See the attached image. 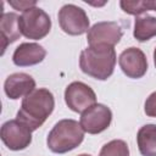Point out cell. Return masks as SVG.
Instances as JSON below:
<instances>
[{"mask_svg":"<svg viewBox=\"0 0 156 156\" xmlns=\"http://www.w3.org/2000/svg\"><path fill=\"white\" fill-rule=\"evenodd\" d=\"M55 107V99L50 90L45 88L34 89L29 95L24 96L17 118L26 124L32 132L38 129L51 115Z\"/></svg>","mask_w":156,"mask_h":156,"instance_id":"cell-1","label":"cell"},{"mask_svg":"<svg viewBox=\"0 0 156 156\" xmlns=\"http://www.w3.org/2000/svg\"><path fill=\"white\" fill-rule=\"evenodd\" d=\"M115 65L116 51L113 46H88L82 50L79 56V67L82 72L99 80L110 78L113 73Z\"/></svg>","mask_w":156,"mask_h":156,"instance_id":"cell-2","label":"cell"},{"mask_svg":"<svg viewBox=\"0 0 156 156\" xmlns=\"http://www.w3.org/2000/svg\"><path fill=\"white\" fill-rule=\"evenodd\" d=\"M84 139V130L74 119H61L50 130L46 144L55 154H65L76 149Z\"/></svg>","mask_w":156,"mask_h":156,"instance_id":"cell-3","label":"cell"},{"mask_svg":"<svg viewBox=\"0 0 156 156\" xmlns=\"http://www.w3.org/2000/svg\"><path fill=\"white\" fill-rule=\"evenodd\" d=\"M20 28L28 39H43L51 29V20L44 10L35 6L20 16Z\"/></svg>","mask_w":156,"mask_h":156,"instance_id":"cell-4","label":"cell"},{"mask_svg":"<svg viewBox=\"0 0 156 156\" xmlns=\"http://www.w3.org/2000/svg\"><path fill=\"white\" fill-rule=\"evenodd\" d=\"M58 23L61 29L69 35H82L88 32L89 18L82 7L67 4L58 11Z\"/></svg>","mask_w":156,"mask_h":156,"instance_id":"cell-5","label":"cell"},{"mask_svg":"<svg viewBox=\"0 0 156 156\" xmlns=\"http://www.w3.org/2000/svg\"><path fill=\"white\" fill-rule=\"evenodd\" d=\"M2 143L12 151H20L32 143V130L18 119L5 122L0 130Z\"/></svg>","mask_w":156,"mask_h":156,"instance_id":"cell-6","label":"cell"},{"mask_svg":"<svg viewBox=\"0 0 156 156\" xmlns=\"http://www.w3.org/2000/svg\"><path fill=\"white\" fill-rule=\"evenodd\" d=\"M65 101L74 112H84L96 104L94 90L83 82H72L65 90Z\"/></svg>","mask_w":156,"mask_h":156,"instance_id":"cell-7","label":"cell"},{"mask_svg":"<svg viewBox=\"0 0 156 156\" xmlns=\"http://www.w3.org/2000/svg\"><path fill=\"white\" fill-rule=\"evenodd\" d=\"M123 35L122 28L117 22L113 21H104L95 23L87 34V40L90 46L106 45L115 46L119 43Z\"/></svg>","mask_w":156,"mask_h":156,"instance_id":"cell-8","label":"cell"},{"mask_svg":"<svg viewBox=\"0 0 156 156\" xmlns=\"http://www.w3.org/2000/svg\"><path fill=\"white\" fill-rule=\"evenodd\" d=\"M111 121V110L102 104H95L82 112L79 123L84 132L89 134H99L110 127Z\"/></svg>","mask_w":156,"mask_h":156,"instance_id":"cell-9","label":"cell"},{"mask_svg":"<svg viewBox=\"0 0 156 156\" xmlns=\"http://www.w3.org/2000/svg\"><path fill=\"white\" fill-rule=\"evenodd\" d=\"M122 72L133 79L141 78L147 71V60L145 54L138 48H128L123 50L118 57Z\"/></svg>","mask_w":156,"mask_h":156,"instance_id":"cell-10","label":"cell"},{"mask_svg":"<svg viewBox=\"0 0 156 156\" xmlns=\"http://www.w3.org/2000/svg\"><path fill=\"white\" fill-rule=\"evenodd\" d=\"M34 89H35V80L33 79V77L22 72L10 74L4 83L5 94L7 95V98L12 100L27 96Z\"/></svg>","mask_w":156,"mask_h":156,"instance_id":"cell-11","label":"cell"},{"mask_svg":"<svg viewBox=\"0 0 156 156\" xmlns=\"http://www.w3.org/2000/svg\"><path fill=\"white\" fill-rule=\"evenodd\" d=\"M46 56V50L37 43L20 44L12 55V61L16 66L26 67L40 63Z\"/></svg>","mask_w":156,"mask_h":156,"instance_id":"cell-12","label":"cell"},{"mask_svg":"<svg viewBox=\"0 0 156 156\" xmlns=\"http://www.w3.org/2000/svg\"><path fill=\"white\" fill-rule=\"evenodd\" d=\"M0 32L2 41V54L9 44L16 41L22 35L20 28V16L15 12H4L0 21Z\"/></svg>","mask_w":156,"mask_h":156,"instance_id":"cell-13","label":"cell"},{"mask_svg":"<svg viewBox=\"0 0 156 156\" xmlns=\"http://www.w3.org/2000/svg\"><path fill=\"white\" fill-rule=\"evenodd\" d=\"M136 143L143 156H156V124L143 126L138 130Z\"/></svg>","mask_w":156,"mask_h":156,"instance_id":"cell-14","label":"cell"},{"mask_svg":"<svg viewBox=\"0 0 156 156\" xmlns=\"http://www.w3.org/2000/svg\"><path fill=\"white\" fill-rule=\"evenodd\" d=\"M133 35L138 41L141 43L156 37V17L150 15L138 16L134 22Z\"/></svg>","mask_w":156,"mask_h":156,"instance_id":"cell-15","label":"cell"},{"mask_svg":"<svg viewBox=\"0 0 156 156\" xmlns=\"http://www.w3.org/2000/svg\"><path fill=\"white\" fill-rule=\"evenodd\" d=\"M99 156H129V147L124 140L115 139L101 147Z\"/></svg>","mask_w":156,"mask_h":156,"instance_id":"cell-16","label":"cell"},{"mask_svg":"<svg viewBox=\"0 0 156 156\" xmlns=\"http://www.w3.org/2000/svg\"><path fill=\"white\" fill-rule=\"evenodd\" d=\"M122 10L129 15L139 16L140 13L152 10L156 11V1H126L122 0L119 2Z\"/></svg>","mask_w":156,"mask_h":156,"instance_id":"cell-17","label":"cell"},{"mask_svg":"<svg viewBox=\"0 0 156 156\" xmlns=\"http://www.w3.org/2000/svg\"><path fill=\"white\" fill-rule=\"evenodd\" d=\"M144 111L149 117H156V91L151 93L145 101Z\"/></svg>","mask_w":156,"mask_h":156,"instance_id":"cell-18","label":"cell"},{"mask_svg":"<svg viewBox=\"0 0 156 156\" xmlns=\"http://www.w3.org/2000/svg\"><path fill=\"white\" fill-rule=\"evenodd\" d=\"M10 6H12L15 10H21V11H27L32 7H35L37 1H9Z\"/></svg>","mask_w":156,"mask_h":156,"instance_id":"cell-19","label":"cell"},{"mask_svg":"<svg viewBox=\"0 0 156 156\" xmlns=\"http://www.w3.org/2000/svg\"><path fill=\"white\" fill-rule=\"evenodd\" d=\"M154 63H155V67H156V48H155V51H154Z\"/></svg>","mask_w":156,"mask_h":156,"instance_id":"cell-20","label":"cell"},{"mask_svg":"<svg viewBox=\"0 0 156 156\" xmlns=\"http://www.w3.org/2000/svg\"><path fill=\"white\" fill-rule=\"evenodd\" d=\"M78 156H91V155H88V154H82V155H78Z\"/></svg>","mask_w":156,"mask_h":156,"instance_id":"cell-21","label":"cell"}]
</instances>
